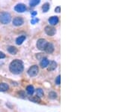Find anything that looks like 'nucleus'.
<instances>
[{"label":"nucleus","mask_w":135,"mask_h":112,"mask_svg":"<svg viewBox=\"0 0 135 112\" xmlns=\"http://www.w3.org/2000/svg\"><path fill=\"white\" fill-rule=\"evenodd\" d=\"M10 71L12 72L13 74L15 75H19L23 71V63L21 60L20 59H14V61L11 63L9 65Z\"/></svg>","instance_id":"f257e3e1"},{"label":"nucleus","mask_w":135,"mask_h":112,"mask_svg":"<svg viewBox=\"0 0 135 112\" xmlns=\"http://www.w3.org/2000/svg\"><path fill=\"white\" fill-rule=\"evenodd\" d=\"M11 18L10 14L8 12H1L0 13V22L2 24H8L11 22Z\"/></svg>","instance_id":"f03ea898"},{"label":"nucleus","mask_w":135,"mask_h":112,"mask_svg":"<svg viewBox=\"0 0 135 112\" xmlns=\"http://www.w3.org/2000/svg\"><path fill=\"white\" fill-rule=\"evenodd\" d=\"M38 65H32V67L29 69L28 70V75L30 77H35L38 75Z\"/></svg>","instance_id":"7ed1b4c3"},{"label":"nucleus","mask_w":135,"mask_h":112,"mask_svg":"<svg viewBox=\"0 0 135 112\" xmlns=\"http://www.w3.org/2000/svg\"><path fill=\"white\" fill-rule=\"evenodd\" d=\"M47 43V41L45 40V39H44V38L38 39V41H37V47H38V49H39L40 50H44Z\"/></svg>","instance_id":"20e7f679"},{"label":"nucleus","mask_w":135,"mask_h":112,"mask_svg":"<svg viewBox=\"0 0 135 112\" xmlns=\"http://www.w3.org/2000/svg\"><path fill=\"white\" fill-rule=\"evenodd\" d=\"M45 32L47 33V34L50 36H53L56 34V29L53 26H47L45 27Z\"/></svg>","instance_id":"39448f33"},{"label":"nucleus","mask_w":135,"mask_h":112,"mask_svg":"<svg viewBox=\"0 0 135 112\" xmlns=\"http://www.w3.org/2000/svg\"><path fill=\"white\" fill-rule=\"evenodd\" d=\"M14 10L18 13H22L26 10V7L24 4L20 3V4H17L16 5V6L14 7Z\"/></svg>","instance_id":"423d86ee"},{"label":"nucleus","mask_w":135,"mask_h":112,"mask_svg":"<svg viewBox=\"0 0 135 112\" xmlns=\"http://www.w3.org/2000/svg\"><path fill=\"white\" fill-rule=\"evenodd\" d=\"M13 24L16 26H20L23 24V19L22 18L17 17V18H14V20H13Z\"/></svg>","instance_id":"0eeeda50"},{"label":"nucleus","mask_w":135,"mask_h":112,"mask_svg":"<svg viewBox=\"0 0 135 112\" xmlns=\"http://www.w3.org/2000/svg\"><path fill=\"white\" fill-rule=\"evenodd\" d=\"M44 50L48 53H52L54 50V47L53 45V44L51 43H47L46 46H45Z\"/></svg>","instance_id":"6e6552de"},{"label":"nucleus","mask_w":135,"mask_h":112,"mask_svg":"<svg viewBox=\"0 0 135 112\" xmlns=\"http://www.w3.org/2000/svg\"><path fill=\"white\" fill-rule=\"evenodd\" d=\"M58 22H59V18H58V17H51L50 19H49V23L53 25V26H55L58 24Z\"/></svg>","instance_id":"1a4fd4ad"},{"label":"nucleus","mask_w":135,"mask_h":112,"mask_svg":"<svg viewBox=\"0 0 135 112\" xmlns=\"http://www.w3.org/2000/svg\"><path fill=\"white\" fill-rule=\"evenodd\" d=\"M9 89V86L5 83H0V92H5Z\"/></svg>","instance_id":"9d476101"},{"label":"nucleus","mask_w":135,"mask_h":112,"mask_svg":"<svg viewBox=\"0 0 135 112\" xmlns=\"http://www.w3.org/2000/svg\"><path fill=\"white\" fill-rule=\"evenodd\" d=\"M49 67H48V70L49 71H53L54 69H56L57 67V63H56L55 61H51L50 63H49Z\"/></svg>","instance_id":"9b49d317"},{"label":"nucleus","mask_w":135,"mask_h":112,"mask_svg":"<svg viewBox=\"0 0 135 112\" xmlns=\"http://www.w3.org/2000/svg\"><path fill=\"white\" fill-rule=\"evenodd\" d=\"M26 40V36L25 35H21L20 37H18L16 39V44H18V45H20V44H22L24 41Z\"/></svg>","instance_id":"f8f14e48"},{"label":"nucleus","mask_w":135,"mask_h":112,"mask_svg":"<svg viewBox=\"0 0 135 112\" xmlns=\"http://www.w3.org/2000/svg\"><path fill=\"white\" fill-rule=\"evenodd\" d=\"M49 60L47 58H43L41 59V66L42 68H46L47 66H48L49 65Z\"/></svg>","instance_id":"ddd939ff"},{"label":"nucleus","mask_w":135,"mask_h":112,"mask_svg":"<svg viewBox=\"0 0 135 112\" xmlns=\"http://www.w3.org/2000/svg\"><path fill=\"white\" fill-rule=\"evenodd\" d=\"M8 51L11 53V54H13V55H15L17 53V48L14 46H10L8 47Z\"/></svg>","instance_id":"4468645a"},{"label":"nucleus","mask_w":135,"mask_h":112,"mask_svg":"<svg viewBox=\"0 0 135 112\" xmlns=\"http://www.w3.org/2000/svg\"><path fill=\"white\" fill-rule=\"evenodd\" d=\"M26 91L28 93V94H29V95H32L34 93V92H35V89H34V87L32 86V85H29V86H28L26 87Z\"/></svg>","instance_id":"2eb2a0df"},{"label":"nucleus","mask_w":135,"mask_h":112,"mask_svg":"<svg viewBox=\"0 0 135 112\" xmlns=\"http://www.w3.org/2000/svg\"><path fill=\"white\" fill-rule=\"evenodd\" d=\"M40 2H41V0H30L29 5L31 7H35L37 5L40 3Z\"/></svg>","instance_id":"dca6fc26"},{"label":"nucleus","mask_w":135,"mask_h":112,"mask_svg":"<svg viewBox=\"0 0 135 112\" xmlns=\"http://www.w3.org/2000/svg\"><path fill=\"white\" fill-rule=\"evenodd\" d=\"M29 100L32 101V102H35V103L41 102V99L38 96H33L32 98H29Z\"/></svg>","instance_id":"f3484780"},{"label":"nucleus","mask_w":135,"mask_h":112,"mask_svg":"<svg viewBox=\"0 0 135 112\" xmlns=\"http://www.w3.org/2000/svg\"><path fill=\"white\" fill-rule=\"evenodd\" d=\"M50 9V4L49 3H45L44 4L43 7H42V10L44 12H47Z\"/></svg>","instance_id":"a211bd4d"},{"label":"nucleus","mask_w":135,"mask_h":112,"mask_svg":"<svg viewBox=\"0 0 135 112\" xmlns=\"http://www.w3.org/2000/svg\"><path fill=\"white\" fill-rule=\"evenodd\" d=\"M43 96H44V91L41 89H37V96L42 97Z\"/></svg>","instance_id":"6ab92c4d"},{"label":"nucleus","mask_w":135,"mask_h":112,"mask_svg":"<svg viewBox=\"0 0 135 112\" xmlns=\"http://www.w3.org/2000/svg\"><path fill=\"white\" fill-rule=\"evenodd\" d=\"M49 97L50 99H56V97H57V94H56L55 92H50L49 93Z\"/></svg>","instance_id":"aec40b11"},{"label":"nucleus","mask_w":135,"mask_h":112,"mask_svg":"<svg viewBox=\"0 0 135 112\" xmlns=\"http://www.w3.org/2000/svg\"><path fill=\"white\" fill-rule=\"evenodd\" d=\"M55 83H56V84H57V85H59V84H60V83H61V76H60V75L57 76V77L56 78Z\"/></svg>","instance_id":"412c9836"},{"label":"nucleus","mask_w":135,"mask_h":112,"mask_svg":"<svg viewBox=\"0 0 135 112\" xmlns=\"http://www.w3.org/2000/svg\"><path fill=\"white\" fill-rule=\"evenodd\" d=\"M38 21H39V20H38V18H33V19L31 20V23H32V24H35L38 23Z\"/></svg>","instance_id":"4be33fe9"},{"label":"nucleus","mask_w":135,"mask_h":112,"mask_svg":"<svg viewBox=\"0 0 135 112\" xmlns=\"http://www.w3.org/2000/svg\"><path fill=\"white\" fill-rule=\"evenodd\" d=\"M60 11H61V8H60V6H58L57 8H55V12H56V13H60Z\"/></svg>","instance_id":"5701e85b"},{"label":"nucleus","mask_w":135,"mask_h":112,"mask_svg":"<svg viewBox=\"0 0 135 112\" xmlns=\"http://www.w3.org/2000/svg\"><path fill=\"white\" fill-rule=\"evenodd\" d=\"M5 54L4 53H2V52L0 51V59H3V58H5Z\"/></svg>","instance_id":"b1692460"},{"label":"nucleus","mask_w":135,"mask_h":112,"mask_svg":"<svg viewBox=\"0 0 135 112\" xmlns=\"http://www.w3.org/2000/svg\"><path fill=\"white\" fill-rule=\"evenodd\" d=\"M31 14H32V16H35V15L37 14V12H31Z\"/></svg>","instance_id":"393cba45"}]
</instances>
